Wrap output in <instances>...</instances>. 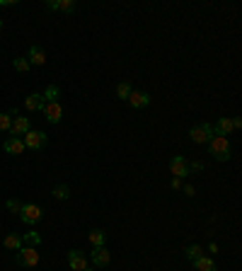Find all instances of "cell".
I'll list each match as a JSON object with an SVG mask.
<instances>
[{"instance_id":"obj_1","label":"cell","mask_w":242,"mask_h":271,"mask_svg":"<svg viewBox=\"0 0 242 271\" xmlns=\"http://www.w3.org/2000/svg\"><path fill=\"white\" fill-rule=\"evenodd\" d=\"M209 145H211V155H213L216 160H220V163L230 160V143H228L225 136H213L209 141Z\"/></svg>"},{"instance_id":"obj_2","label":"cell","mask_w":242,"mask_h":271,"mask_svg":"<svg viewBox=\"0 0 242 271\" xmlns=\"http://www.w3.org/2000/svg\"><path fill=\"white\" fill-rule=\"evenodd\" d=\"M46 141H49V136H46L44 131H27V133H24V148H32V150H42V148H44L46 145Z\"/></svg>"},{"instance_id":"obj_3","label":"cell","mask_w":242,"mask_h":271,"mask_svg":"<svg viewBox=\"0 0 242 271\" xmlns=\"http://www.w3.org/2000/svg\"><path fill=\"white\" fill-rule=\"evenodd\" d=\"M216 133H213V126L211 124H196L194 129L189 131V138L194 143H209Z\"/></svg>"},{"instance_id":"obj_4","label":"cell","mask_w":242,"mask_h":271,"mask_svg":"<svg viewBox=\"0 0 242 271\" xmlns=\"http://www.w3.org/2000/svg\"><path fill=\"white\" fill-rule=\"evenodd\" d=\"M15 261L20 266H36L39 264V252H36V247H22V250H17Z\"/></svg>"},{"instance_id":"obj_5","label":"cell","mask_w":242,"mask_h":271,"mask_svg":"<svg viewBox=\"0 0 242 271\" xmlns=\"http://www.w3.org/2000/svg\"><path fill=\"white\" fill-rule=\"evenodd\" d=\"M20 218H22L24 225H34L42 220V208L36 204H22V211H20Z\"/></svg>"},{"instance_id":"obj_6","label":"cell","mask_w":242,"mask_h":271,"mask_svg":"<svg viewBox=\"0 0 242 271\" xmlns=\"http://www.w3.org/2000/svg\"><path fill=\"white\" fill-rule=\"evenodd\" d=\"M68 264H70V269L73 271H85L90 266L88 257H85V252L83 250H70L68 252Z\"/></svg>"},{"instance_id":"obj_7","label":"cell","mask_w":242,"mask_h":271,"mask_svg":"<svg viewBox=\"0 0 242 271\" xmlns=\"http://www.w3.org/2000/svg\"><path fill=\"white\" fill-rule=\"evenodd\" d=\"M170 172L175 174L177 179H182V177H187L189 174V163L182 158V155H175V158L170 160Z\"/></svg>"},{"instance_id":"obj_8","label":"cell","mask_w":242,"mask_h":271,"mask_svg":"<svg viewBox=\"0 0 242 271\" xmlns=\"http://www.w3.org/2000/svg\"><path fill=\"white\" fill-rule=\"evenodd\" d=\"M42 111H44L46 121H51V124H58V121L63 119V109H61V104H58V102H46Z\"/></svg>"},{"instance_id":"obj_9","label":"cell","mask_w":242,"mask_h":271,"mask_svg":"<svg viewBox=\"0 0 242 271\" xmlns=\"http://www.w3.org/2000/svg\"><path fill=\"white\" fill-rule=\"evenodd\" d=\"M29 129H32V126H29V119H27V117H20V114H17V117H12L10 133L15 136V138H17V136H24Z\"/></svg>"},{"instance_id":"obj_10","label":"cell","mask_w":242,"mask_h":271,"mask_svg":"<svg viewBox=\"0 0 242 271\" xmlns=\"http://www.w3.org/2000/svg\"><path fill=\"white\" fill-rule=\"evenodd\" d=\"M126 102H131V107H136V109H143L150 104V95H148V92H141V90H131V95H129Z\"/></svg>"},{"instance_id":"obj_11","label":"cell","mask_w":242,"mask_h":271,"mask_svg":"<svg viewBox=\"0 0 242 271\" xmlns=\"http://www.w3.org/2000/svg\"><path fill=\"white\" fill-rule=\"evenodd\" d=\"M111 259V252L107 250V247H95L92 250V264L95 266H107Z\"/></svg>"},{"instance_id":"obj_12","label":"cell","mask_w":242,"mask_h":271,"mask_svg":"<svg viewBox=\"0 0 242 271\" xmlns=\"http://www.w3.org/2000/svg\"><path fill=\"white\" fill-rule=\"evenodd\" d=\"M232 119H228V117H220L218 121H216V126H213V133H216V136H225V138H228V136H230L232 133Z\"/></svg>"},{"instance_id":"obj_13","label":"cell","mask_w":242,"mask_h":271,"mask_svg":"<svg viewBox=\"0 0 242 271\" xmlns=\"http://www.w3.org/2000/svg\"><path fill=\"white\" fill-rule=\"evenodd\" d=\"M27 61H29V65H44L46 63L44 49H42V46H32L29 54H27Z\"/></svg>"},{"instance_id":"obj_14","label":"cell","mask_w":242,"mask_h":271,"mask_svg":"<svg viewBox=\"0 0 242 271\" xmlns=\"http://www.w3.org/2000/svg\"><path fill=\"white\" fill-rule=\"evenodd\" d=\"M3 148H5V152H10V155H22V152H24V143L20 141V138H15V136H10L8 141L3 143Z\"/></svg>"},{"instance_id":"obj_15","label":"cell","mask_w":242,"mask_h":271,"mask_svg":"<svg viewBox=\"0 0 242 271\" xmlns=\"http://www.w3.org/2000/svg\"><path fill=\"white\" fill-rule=\"evenodd\" d=\"M44 104H46L44 97H42V95H36V92L24 99V107L29 109V111H42V109H44Z\"/></svg>"},{"instance_id":"obj_16","label":"cell","mask_w":242,"mask_h":271,"mask_svg":"<svg viewBox=\"0 0 242 271\" xmlns=\"http://www.w3.org/2000/svg\"><path fill=\"white\" fill-rule=\"evenodd\" d=\"M90 242H92V247H104V242H107V235H104V230H90Z\"/></svg>"},{"instance_id":"obj_17","label":"cell","mask_w":242,"mask_h":271,"mask_svg":"<svg viewBox=\"0 0 242 271\" xmlns=\"http://www.w3.org/2000/svg\"><path fill=\"white\" fill-rule=\"evenodd\" d=\"M194 266H196V271H216V264H213V259H209V257L194 259Z\"/></svg>"},{"instance_id":"obj_18","label":"cell","mask_w":242,"mask_h":271,"mask_svg":"<svg viewBox=\"0 0 242 271\" xmlns=\"http://www.w3.org/2000/svg\"><path fill=\"white\" fill-rule=\"evenodd\" d=\"M39 245H42L39 233H27V235H22V247H39Z\"/></svg>"},{"instance_id":"obj_19","label":"cell","mask_w":242,"mask_h":271,"mask_svg":"<svg viewBox=\"0 0 242 271\" xmlns=\"http://www.w3.org/2000/svg\"><path fill=\"white\" fill-rule=\"evenodd\" d=\"M3 245H5L8 250H15V252H17V250H22V238H20V235H8Z\"/></svg>"},{"instance_id":"obj_20","label":"cell","mask_w":242,"mask_h":271,"mask_svg":"<svg viewBox=\"0 0 242 271\" xmlns=\"http://www.w3.org/2000/svg\"><path fill=\"white\" fill-rule=\"evenodd\" d=\"M58 95H61V90H58L56 85H49L42 97H44V102H58Z\"/></svg>"},{"instance_id":"obj_21","label":"cell","mask_w":242,"mask_h":271,"mask_svg":"<svg viewBox=\"0 0 242 271\" xmlns=\"http://www.w3.org/2000/svg\"><path fill=\"white\" fill-rule=\"evenodd\" d=\"M54 196L58 199V201H66L68 196H70V189H68L66 184H56L54 186Z\"/></svg>"},{"instance_id":"obj_22","label":"cell","mask_w":242,"mask_h":271,"mask_svg":"<svg viewBox=\"0 0 242 271\" xmlns=\"http://www.w3.org/2000/svg\"><path fill=\"white\" fill-rule=\"evenodd\" d=\"M116 95H119V99H129V95H131V83H119Z\"/></svg>"},{"instance_id":"obj_23","label":"cell","mask_w":242,"mask_h":271,"mask_svg":"<svg viewBox=\"0 0 242 271\" xmlns=\"http://www.w3.org/2000/svg\"><path fill=\"white\" fill-rule=\"evenodd\" d=\"M187 257L191 261L198 259V257H204V254H201V247H198V245H189V247H187Z\"/></svg>"},{"instance_id":"obj_24","label":"cell","mask_w":242,"mask_h":271,"mask_svg":"<svg viewBox=\"0 0 242 271\" xmlns=\"http://www.w3.org/2000/svg\"><path fill=\"white\" fill-rule=\"evenodd\" d=\"M15 70L27 73V70H29V61H27V58H22V56H20V58H15Z\"/></svg>"},{"instance_id":"obj_25","label":"cell","mask_w":242,"mask_h":271,"mask_svg":"<svg viewBox=\"0 0 242 271\" xmlns=\"http://www.w3.org/2000/svg\"><path fill=\"white\" fill-rule=\"evenodd\" d=\"M58 10L73 12V10H75V0H58Z\"/></svg>"},{"instance_id":"obj_26","label":"cell","mask_w":242,"mask_h":271,"mask_svg":"<svg viewBox=\"0 0 242 271\" xmlns=\"http://www.w3.org/2000/svg\"><path fill=\"white\" fill-rule=\"evenodd\" d=\"M12 126V114H0V131H10Z\"/></svg>"},{"instance_id":"obj_27","label":"cell","mask_w":242,"mask_h":271,"mask_svg":"<svg viewBox=\"0 0 242 271\" xmlns=\"http://www.w3.org/2000/svg\"><path fill=\"white\" fill-rule=\"evenodd\" d=\"M8 208H10L12 213H20V211H22V204H20L17 199H10V201H8Z\"/></svg>"},{"instance_id":"obj_28","label":"cell","mask_w":242,"mask_h":271,"mask_svg":"<svg viewBox=\"0 0 242 271\" xmlns=\"http://www.w3.org/2000/svg\"><path fill=\"white\" fill-rule=\"evenodd\" d=\"M46 10H58V0H49V3H46Z\"/></svg>"},{"instance_id":"obj_29","label":"cell","mask_w":242,"mask_h":271,"mask_svg":"<svg viewBox=\"0 0 242 271\" xmlns=\"http://www.w3.org/2000/svg\"><path fill=\"white\" fill-rule=\"evenodd\" d=\"M170 186H172V189H182V179H177V177H172V182H170Z\"/></svg>"},{"instance_id":"obj_30","label":"cell","mask_w":242,"mask_h":271,"mask_svg":"<svg viewBox=\"0 0 242 271\" xmlns=\"http://www.w3.org/2000/svg\"><path fill=\"white\" fill-rule=\"evenodd\" d=\"M189 170H194V172H201V170H204V165H201V163H191V165H189Z\"/></svg>"},{"instance_id":"obj_31","label":"cell","mask_w":242,"mask_h":271,"mask_svg":"<svg viewBox=\"0 0 242 271\" xmlns=\"http://www.w3.org/2000/svg\"><path fill=\"white\" fill-rule=\"evenodd\" d=\"M242 126V119L240 117H235V119H232V129H240Z\"/></svg>"},{"instance_id":"obj_32","label":"cell","mask_w":242,"mask_h":271,"mask_svg":"<svg viewBox=\"0 0 242 271\" xmlns=\"http://www.w3.org/2000/svg\"><path fill=\"white\" fill-rule=\"evenodd\" d=\"M184 194H189V196H194V186H191V184H187V186H184Z\"/></svg>"},{"instance_id":"obj_33","label":"cell","mask_w":242,"mask_h":271,"mask_svg":"<svg viewBox=\"0 0 242 271\" xmlns=\"http://www.w3.org/2000/svg\"><path fill=\"white\" fill-rule=\"evenodd\" d=\"M0 29H3V20H0Z\"/></svg>"}]
</instances>
